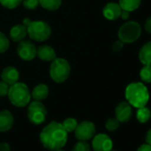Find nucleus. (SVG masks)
<instances>
[{
    "label": "nucleus",
    "mask_w": 151,
    "mask_h": 151,
    "mask_svg": "<svg viewBox=\"0 0 151 151\" xmlns=\"http://www.w3.org/2000/svg\"><path fill=\"white\" fill-rule=\"evenodd\" d=\"M39 139L46 149H60L68 141V132L61 123L52 121L42 129Z\"/></svg>",
    "instance_id": "obj_1"
},
{
    "label": "nucleus",
    "mask_w": 151,
    "mask_h": 151,
    "mask_svg": "<svg viewBox=\"0 0 151 151\" xmlns=\"http://www.w3.org/2000/svg\"><path fill=\"white\" fill-rule=\"evenodd\" d=\"M125 98L131 106L139 109L145 107L149 100V93L144 84L131 83L125 89Z\"/></svg>",
    "instance_id": "obj_2"
},
{
    "label": "nucleus",
    "mask_w": 151,
    "mask_h": 151,
    "mask_svg": "<svg viewBox=\"0 0 151 151\" xmlns=\"http://www.w3.org/2000/svg\"><path fill=\"white\" fill-rule=\"evenodd\" d=\"M7 95L11 103L18 108L26 107L31 99V93L28 86L19 82L10 86Z\"/></svg>",
    "instance_id": "obj_3"
},
{
    "label": "nucleus",
    "mask_w": 151,
    "mask_h": 151,
    "mask_svg": "<svg viewBox=\"0 0 151 151\" xmlns=\"http://www.w3.org/2000/svg\"><path fill=\"white\" fill-rule=\"evenodd\" d=\"M70 75V65L63 58H56L50 67V77L56 83L65 82Z\"/></svg>",
    "instance_id": "obj_4"
},
{
    "label": "nucleus",
    "mask_w": 151,
    "mask_h": 151,
    "mask_svg": "<svg viewBox=\"0 0 151 151\" xmlns=\"http://www.w3.org/2000/svg\"><path fill=\"white\" fill-rule=\"evenodd\" d=\"M27 31L30 38L37 42L47 40L52 34L51 26L44 21H31L27 26Z\"/></svg>",
    "instance_id": "obj_5"
},
{
    "label": "nucleus",
    "mask_w": 151,
    "mask_h": 151,
    "mask_svg": "<svg viewBox=\"0 0 151 151\" xmlns=\"http://www.w3.org/2000/svg\"><path fill=\"white\" fill-rule=\"evenodd\" d=\"M118 38L124 44H132L137 41L141 35L140 25L134 21L124 23L118 29Z\"/></svg>",
    "instance_id": "obj_6"
},
{
    "label": "nucleus",
    "mask_w": 151,
    "mask_h": 151,
    "mask_svg": "<svg viewBox=\"0 0 151 151\" xmlns=\"http://www.w3.org/2000/svg\"><path fill=\"white\" fill-rule=\"evenodd\" d=\"M27 116H28V119L32 124H41L46 119L47 110L45 106L41 101H34L29 103Z\"/></svg>",
    "instance_id": "obj_7"
},
{
    "label": "nucleus",
    "mask_w": 151,
    "mask_h": 151,
    "mask_svg": "<svg viewBox=\"0 0 151 151\" xmlns=\"http://www.w3.org/2000/svg\"><path fill=\"white\" fill-rule=\"evenodd\" d=\"M75 136L78 140L87 141L93 138L96 132L95 124L91 121H83L79 123L76 128Z\"/></svg>",
    "instance_id": "obj_8"
},
{
    "label": "nucleus",
    "mask_w": 151,
    "mask_h": 151,
    "mask_svg": "<svg viewBox=\"0 0 151 151\" xmlns=\"http://www.w3.org/2000/svg\"><path fill=\"white\" fill-rule=\"evenodd\" d=\"M17 53L21 59L29 61L37 56V47L31 41H21L17 46Z\"/></svg>",
    "instance_id": "obj_9"
},
{
    "label": "nucleus",
    "mask_w": 151,
    "mask_h": 151,
    "mask_svg": "<svg viewBox=\"0 0 151 151\" xmlns=\"http://www.w3.org/2000/svg\"><path fill=\"white\" fill-rule=\"evenodd\" d=\"M92 147L94 151H111L113 147V141L109 135L99 133L93 136Z\"/></svg>",
    "instance_id": "obj_10"
},
{
    "label": "nucleus",
    "mask_w": 151,
    "mask_h": 151,
    "mask_svg": "<svg viewBox=\"0 0 151 151\" xmlns=\"http://www.w3.org/2000/svg\"><path fill=\"white\" fill-rule=\"evenodd\" d=\"M116 118L120 123H126L128 122L132 116V106L128 101H122L120 102L115 109Z\"/></svg>",
    "instance_id": "obj_11"
},
{
    "label": "nucleus",
    "mask_w": 151,
    "mask_h": 151,
    "mask_svg": "<svg viewBox=\"0 0 151 151\" xmlns=\"http://www.w3.org/2000/svg\"><path fill=\"white\" fill-rule=\"evenodd\" d=\"M20 78V73L14 67L8 66L5 68L1 73V79L9 86H12L18 82Z\"/></svg>",
    "instance_id": "obj_12"
},
{
    "label": "nucleus",
    "mask_w": 151,
    "mask_h": 151,
    "mask_svg": "<svg viewBox=\"0 0 151 151\" xmlns=\"http://www.w3.org/2000/svg\"><path fill=\"white\" fill-rule=\"evenodd\" d=\"M121 13H122V8L120 7L119 4L114 2L108 3L104 6L102 11L104 17L109 21H115L118 19L121 15Z\"/></svg>",
    "instance_id": "obj_13"
},
{
    "label": "nucleus",
    "mask_w": 151,
    "mask_h": 151,
    "mask_svg": "<svg viewBox=\"0 0 151 151\" xmlns=\"http://www.w3.org/2000/svg\"><path fill=\"white\" fill-rule=\"evenodd\" d=\"M14 123V118L13 114L9 110L0 111V132H6L11 130Z\"/></svg>",
    "instance_id": "obj_14"
},
{
    "label": "nucleus",
    "mask_w": 151,
    "mask_h": 151,
    "mask_svg": "<svg viewBox=\"0 0 151 151\" xmlns=\"http://www.w3.org/2000/svg\"><path fill=\"white\" fill-rule=\"evenodd\" d=\"M37 54L40 60L45 61H52L57 58L54 49L46 45L39 46L37 50Z\"/></svg>",
    "instance_id": "obj_15"
},
{
    "label": "nucleus",
    "mask_w": 151,
    "mask_h": 151,
    "mask_svg": "<svg viewBox=\"0 0 151 151\" xmlns=\"http://www.w3.org/2000/svg\"><path fill=\"white\" fill-rule=\"evenodd\" d=\"M28 35L27 27L23 24H18L14 26L10 30V37L14 42L22 41Z\"/></svg>",
    "instance_id": "obj_16"
},
{
    "label": "nucleus",
    "mask_w": 151,
    "mask_h": 151,
    "mask_svg": "<svg viewBox=\"0 0 151 151\" xmlns=\"http://www.w3.org/2000/svg\"><path fill=\"white\" fill-rule=\"evenodd\" d=\"M48 94H49L48 86L45 84H39L34 87L31 93V97L34 99V101H41L45 100L48 96Z\"/></svg>",
    "instance_id": "obj_17"
},
{
    "label": "nucleus",
    "mask_w": 151,
    "mask_h": 151,
    "mask_svg": "<svg viewBox=\"0 0 151 151\" xmlns=\"http://www.w3.org/2000/svg\"><path fill=\"white\" fill-rule=\"evenodd\" d=\"M139 59L143 65H151V41L142 45L139 52Z\"/></svg>",
    "instance_id": "obj_18"
},
{
    "label": "nucleus",
    "mask_w": 151,
    "mask_h": 151,
    "mask_svg": "<svg viewBox=\"0 0 151 151\" xmlns=\"http://www.w3.org/2000/svg\"><path fill=\"white\" fill-rule=\"evenodd\" d=\"M118 4L122 10L133 12L139 7L141 4V0H119Z\"/></svg>",
    "instance_id": "obj_19"
},
{
    "label": "nucleus",
    "mask_w": 151,
    "mask_h": 151,
    "mask_svg": "<svg viewBox=\"0 0 151 151\" xmlns=\"http://www.w3.org/2000/svg\"><path fill=\"white\" fill-rule=\"evenodd\" d=\"M39 5L48 11H55L61 6V0H39Z\"/></svg>",
    "instance_id": "obj_20"
},
{
    "label": "nucleus",
    "mask_w": 151,
    "mask_h": 151,
    "mask_svg": "<svg viewBox=\"0 0 151 151\" xmlns=\"http://www.w3.org/2000/svg\"><path fill=\"white\" fill-rule=\"evenodd\" d=\"M136 117H137V120L139 123L145 124V123H147L150 119V117H151V111L146 106L142 107V108H139L137 110Z\"/></svg>",
    "instance_id": "obj_21"
},
{
    "label": "nucleus",
    "mask_w": 151,
    "mask_h": 151,
    "mask_svg": "<svg viewBox=\"0 0 151 151\" xmlns=\"http://www.w3.org/2000/svg\"><path fill=\"white\" fill-rule=\"evenodd\" d=\"M61 124L63 125L64 129L67 131V132H72L76 130V128H77L78 123L77 121V119H75L73 117H68V118H66L62 123Z\"/></svg>",
    "instance_id": "obj_22"
},
{
    "label": "nucleus",
    "mask_w": 151,
    "mask_h": 151,
    "mask_svg": "<svg viewBox=\"0 0 151 151\" xmlns=\"http://www.w3.org/2000/svg\"><path fill=\"white\" fill-rule=\"evenodd\" d=\"M139 77L145 83H151V65H144L139 71Z\"/></svg>",
    "instance_id": "obj_23"
},
{
    "label": "nucleus",
    "mask_w": 151,
    "mask_h": 151,
    "mask_svg": "<svg viewBox=\"0 0 151 151\" xmlns=\"http://www.w3.org/2000/svg\"><path fill=\"white\" fill-rule=\"evenodd\" d=\"M9 46H10V43L8 37L3 32L0 31V53L6 52Z\"/></svg>",
    "instance_id": "obj_24"
},
{
    "label": "nucleus",
    "mask_w": 151,
    "mask_h": 151,
    "mask_svg": "<svg viewBox=\"0 0 151 151\" xmlns=\"http://www.w3.org/2000/svg\"><path fill=\"white\" fill-rule=\"evenodd\" d=\"M22 3V0H0V4L7 9H14Z\"/></svg>",
    "instance_id": "obj_25"
},
{
    "label": "nucleus",
    "mask_w": 151,
    "mask_h": 151,
    "mask_svg": "<svg viewBox=\"0 0 151 151\" xmlns=\"http://www.w3.org/2000/svg\"><path fill=\"white\" fill-rule=\"evenodd\" d=\"M72 151H91V147L85 140H78L75 144Z\"/></svg>",
    "instance_id": "obj_26"
},
{
    "label": "nucleus",
    "mask_w": 151,
    "mask_h": 151,
    "mask_svg": "<svg viewBox=\"0 0 151 151\" xmlns=\"http://www.w3.org/2000/svg\"><path fill=\"white\" fill-rule=\"evenodd\" d=\"M120 125V122L116 117H110L107 120L105 127L109 131H116L118 129Z\"/></svg>",
    "instance_id": "obj_27"
},
{
    "label": "nucleus",
    "mask_w": 151,
    "mask_h": 151,
    "mask_svg": "<svg viewBox=\"0 0 151 151\" xmlns=\"http://www.w3.org/2000/svg\"><path fill=\"white\" fill-rule=\"evenodd\" d=\"M22 3L26 9L35 10L39 5V0H22Z\"/></svg>",
    "instance_id": "obj_28"
},
{
    "label": "nucleus",
    "mask_w": 151,
    "mask_h": 151,
    "mask_svg": "<svg viewBox=\"0 0 151 151\" xmlns=\"http://www.w3.org/2000/svg\"><path fill=\"white\" fill-rule=\"evenodd\" d=\"M10 86L5 83L4 81H0V96H6L8 94Z\"/></svg>",
    "instance_id": "obj_29"
},
{
    "label": "nucleus",
    "mask_w": 151,
    "mask_h": 151,
    "mask_svg": "<svg viewBox=\"0 0 151 151\" xmlns=\"http://www.w3.org/2000/svg\"><path fill=\"white\" fill-rule=\"evenodd\" d=\"M124 42H122L121 40H117L116 41L113 45H112V49L114 52H120L123 48H124Z\"/></svg>",
    "instance_id": "obj_30"
},
{
    "label": "nucleus",
    "mask_w": 151,
    "mask_h": 151,
    "mask_svg": "<svg viewBox=\"0 0 151 151\" xmlns=\"http://www.w3.org/2000/svg\"><path fill=\"white\" fill-rule=\"evenodd\" d=\"M144 28H145V30L147 33L151 34V16L147 19V21L145 22V25H144Z\"/></svg>",
    "instance_id": "obj_31"
},
{
    "label": "nucleus",
    "mask_w": 151,
    "mask_h": 151,
    "mask_svg": "<svg viewBox=\"0 0 151 151\" xmlns=\"http://www.w3.org/2000/svg\"><path fill=\"white\" fill-rule=\"evenodd\" d=\"M0 151H11L10 145L7 142L0 143Z\"/></svg>",
    "instance_id": "obj_32"
},
{
    "label": "nucleus",
    "mask_w": 151,
    "mask_h": 151,
    "mask_svg": "<svg viewBox=\"0 0 151 151\" xmlns=\"http://www.w3.org/2000/svg\"><path fill=\"white\" fill-rule=\"evenodd\" d=\"M137 151H151V146L147 143L143 144L137 149Z\"/></svg>",
    "instance_id": "obj_33"
},
{
    "label": "nucleus",
    "mask_w": 151,
    "mask_h": 151,
    "mask_svg": "<svg viewBox=\"0 0 151 151\" xmlns=\"http://www.w3.org/2000/svg\"><path fill=\"white\" fill-rule=\"evenodd\" d=\"M146 143L151 146V129H149L146 134Z\"/></svg>",
    "instance_id": "obj_34"
},
{
    "label": "nucleus",
    "mask_w": 151,
    "mask_h": 151,
    "mask_svg": "<svg viewBox=\"0 0 151 151\" xmlns=\"http://www.w3.org/2000/svg\"><path fill=\"white\" fill-rule=\"evenodd\" d=\"M129 14H130V12L128 11H124V10H122V13H121V15L120 17L124 20H126L129 18Z\"/></svg>",
    "instance_id": "obj_35"
},
{
    "label": "nucleus",
    "mask_w": 151,
    "mask_h": 151,
    "mask_svg": "<svg viewBox=\"0 0 151 151\" xmlns=\"http://www.w3.org/2000/svg\"><path fill=\"white\" fill-rule=\"evenodd\" d=\"M51 151H64V150H62V149L60 148V149H55V150H51Z\"/></svg>",
    "instance_id": "obj_36"
},
{
    "label": "nucleus",
    "mask_w": 151,
    "mask_h": 151,
    "mask_svg": "<svg viewBox=\"0 0 151 151\" xmlns=\"http://www.w3.org/2000/svg\"><path fill=\"white\" fill-rule=\"evenodd\" d=\"M111 151H112V150H111Z\"/></svg>",
    "instance_id": "obj_37"
}]
</instances>
